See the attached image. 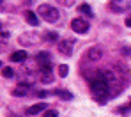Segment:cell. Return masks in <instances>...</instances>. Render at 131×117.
I'll list each match as a JSON object with an SVG mask.
<instances>
[{
  "instance_id": "6da1fadb",
  "label": "cell",
  "mask_w": 131,
  "mask_h": 117,
  "mask_svg": "<svg viewBox=\"0 0 131 117\" xmlns=\"http://www.w3.org/2000/svg\"><path fill=\"white\" fill-rule=\"evenodd\" d=\"M89 85H90V92L97 99V103H99V105H105V103H106V98H108V87H110L106 73L97 71V73L89 80Z\"/></svg>"
},
{
  "instance_id": "7a4b0ae2",
  "label": "cell",
  "mask_w": 131,
  "mask_h": 117,
  "mask_svg": "<svg viewBox=\"0 0 131 117\" xmlns=\"http://www.w3.org/2000/svg\"><path fill=\"white\" fill-rule=\"evenodd\" d=\"M37 14L43 16V20H44V22H48V23H55V22H59V18H60L59 9L53 7V5H48V4H41V5H39Z\"/></svg>"
},
{
  "instance_id": "3957f363",
  "label": "cell",
  "mask_w": 131,
  "mask_h": 117,
  "mask_svg": "<svg viewBox=\"0 0 131 117\" xmlns=\"http://www.w3.org/2000/svg\"><path fill=\"white\" fill-rule=\"evenodd\" d=\"M36 60L41 66V71H51V55L48 51H39L36 55Z\"/></svg>"
},
{
  "instance_id": "277c9868",
  "label": "cell",
  "mask_w": 131,
  "mask_h": 117,
  "mask_svg": "<svg viewBox=\"0 0 131 117\" xmlns=\"http://www.w3.org/2000/svg\"><path fill=\"white\" fill-rule=\"evenodd\" d=\"M71 28H73L74 32H78V34H87L89 32V23L83 18H74V20L71 22Z\"/></svg>"
},
{
  "instance_id": "5b68a950",
  "label": "cell",
  "mask_w": 131,
  "mask_h": 117,
  "mask_svg": "<svg viewBox=\"0 0 131 117\" xmlns=\"http://www.w3.org/2000/svg\"><path fill=\"white\" fill-rule=\"evenodd\" d=\"M131 7V4L128 0H112L110 2V9L113 11V13H124V11H128Z\"/></svg>"
},
{
  "instance_id": "8992f818",
  "label": "cell",
  "mask_w": 131,
  "mask_h": 117,
  "mask_svg": "<svg viewBox=\"0 0 131 117\" xmlns=\"http://www.w3.org/2000/svg\"><path fill=\"white\" fill-rule=\"evenodd\" d=\"M57 50H59L62 55H71V53H73V41H71V39H62V41H59Z\"/></svg>"
},
{
  "instance_id": "52a82bcc",
  "label": "cell",
  "mask_w": 131,
  "mask_h": 117,
  "mask_svg": "<svg viewBox=\"0 0 131 117\" xmlns=\"http://www.w3.org/2000/svg\"><path fill=\"white\" fill-rule=\"evenodd\" d=\"M101 57H103V50H101L99 46H92L87 51V59L89 60H99Z\"/></svg>"
},
{
  "instance_id": "ba28073f",
  "label": "cell",
  "mask_w": 131,
  "mask_h": 117,
  "mask_svg": "<svg viewBox=\"0 0 131 117\" xmlns=\"http://www.w3.org/2000/svg\"><path fill=\"white\" fill-rule=\"evenodd\" d=\"M41 112H46V103H36V105L28 107V110H27L28 115H36V114H41Z\"/></svg>"
},
{
  "instance_id": "9c48e42d",
  "label": "cell",
  "mask_w": 131,
  "mask_h": 117,
  "mask_svg": "<svg viewBox=\"0 0 131 117\" xmlns=\"http://www.w3.org/2000/svg\"><path fill=\"white\" fill-rule=\"evenodd\" d=\"M25 22H27L28 25H32V27H37V25H39V18H37L36 13L27 11V13H25Z\"/></svg>"
},
{
  "instance_id": "30bf717a",
  "label": "cell",
  "mask_w": 131,
  "mask_h": 117,
  "mask_svg": "<svg viewBox=\"0 0 131 117\" xmlns=\"http://www.w3.org/2000/svg\"><path fill=\"white\" fill-rule=\"evenodd\" d=\"M27 59V51L25 50H18V51H13L11 53V60L13 62H23Z\"/></svg>"
},
{
  "instance_id": "8fae6325",
  "label": "cell",
  "mask_w": 131,
  "mask_h": 117,
  "mask_svg": "<svg viewBox=\"0 0 131 117\" xmlns=\"http://www.w3.org/2000/svg\"><path fill=\"white\" fill-rule=\"evenodd\" d=\"M28 91H30V83H20L16 89H13V94L14 96H25Z\"/></svg>"
},
{
  "instance_id": "7c38bea8",
  "label": "cell",
  "mask_w": 131,
  "mask_h": 117,
  "mask_svg": "<svg viewBox=\"0 0 131 117\" xmlns=\"http://www.w3.org/2000/svg\"><path fill=\"white\" fill-rule=\"evenodd\" d=\"M43 75H41V82L43 83H50V82H53V75H51V71H41Z\"/></svg>"
},
{
  "instance_id": "4fadbf2b",
  "label": "cell",
  "mask_w": 131,
  "mask_h": 117,
  "mask_svg": "<svg viewBox=\"0 0 131 117\" xmlns=\"http://www.w3.org/2000/svg\"><path fill=\"white\" fill-rule=\"evenodd\" d=\"M78 11L83 13V14H87V16H92V9H90V5H87V4H82L78 7Z\"/></svg>"
},
{
  "instance_id": "5bb4252c",
  "label": "cell",
  "mask_w": 131,
  "mask_h": 117,
  "mask_svg": "<svg viewBox=\"0 0 131 117\" xmlns=\"http://www.w3.org/2000/svg\"><path fill=\"white\" fill-rule=\"evenodd\" d=\"M55 96H59V98H62V99H71V98H73V96H71V92H67V91H62V89L55 91Z\"/></svg>"
},
{
  "instance_id": "9a60e30c",
  "label": "cell",
  "mask_w": 131,
  "mask_h": 117,
  "mask_svg": "<svg viewBox=\"0 0 131 117\" xmlns=\"http://www.w3.org/2000/svg\"><path fill=\"white\" fill-rule=\"evenodd\" d=\"M44 39H46V41H55V43H57V41H59V36H57L55 32H46V34H44Z\"/></svg>"
},
{
  "instance_id": "2e32d148",
  "label": "cell",
  "mask_w": 131,
  "mask_h": 117,
  "mask_svg": "<svg viewBox=\"0 0 131 117\" xmlns=\"http://www.w3.org/2000/svg\"><path fill=\"white\" fill-rule=\"evenodd\" d=\"M67 71H69V68H67L66 64H60V66H59V76L66 78V76H67Z\"/></svg>"
},
{
  "instance_id": "e0dca14e",
  "label": "cell",
  "mask_w": 131,
  "mask_h": 117,
  "mask_svg": "<svg viewBox=\"0 0 131 117\" xmlns=\"http://www.w3.org/2000/svg\"><path fill=\"white\" fill-rule=\"evenodd\" d=\"M2 75H4L5 78H13V76H14V71L11 69V68H7V66H5V68L2 69Z\"/></svg>"
},
{
  "instance_id": "ac0fdd59",
  "label": "cell",
  "mask_w": 131,
  "mask_h": 117,
  "mask_svg": "<svg viewBox=\"0 0 131 117\" xmlns=\"http://www.w3.org/2000/svg\"><path fill=\"white\" fill-rule=\"evenodd\" d=\"M121 53H122L124 57H131V48L129 46H124L122 50H121Z\"/></svg>"
},
{
  "instance_id": "d6986e66",
  "label": "cell",
  "mask_w": 131,
  "mask_h": 117,
  "mask_svg": "<svg viewBox=\"0 0 131 117\" xmlns=\"http://www.w3.org/2000/svg\"><path fill=\"white\" fill-rule=\"evenodd\" d=\"M43 117H59V114H57L55 110H46Z\"/></svg>"
},
{
  "instance_id": "ffe728a7",
  "label": "cell",
  "mask_w": 131,
  "mask_h": 117,
  "mask_svg": "<svg viewBox=\"0 0 131 117\" xmlns=\"http://www.w3.org/2000/svg\"><path fill=\"white\" fill-rule=\"evenodd\" d=\"M57 2H60L62 5H66V7H69V5H73V4H74V0H57Z\"/></svg>"
},
{
  "instance_id": "44dd1931",
  "label": "cell",
  "mask_w": 131,
  "mask_h": 117,
  "mask_svg": "<svg viewBox=\"0 0 131 117\" xmlns=\"http://www.w3.org/2000/svg\"><path fill=\"white\" fill-rule=\"evenodd\" d=\"M37 96H39V98H46V96H48V92H46V91H39V92H37Z\"/></svg>"
},
{
  "instance_id": "7402d4cb",
  "label": "cell",
  "mask_w": 131,
  "mask_h": 117,
  "mask_svg": "<svg viewBox=\"0 0 131 117\" xmlns=\"http://www.w3.org/2000/svg\"><path fill=\"white\" fill-rule=\"evenodd\" d=\"M126 25H128V27H131V16H128V18H126Z\"/></svg>"
},
{
  "instance_id": "603a6c76",
  "label": "cell",
  "mask_w": 131,
  "mask_h": 117,
  "mask_svg": "<svg viewBox=\"0 0 131 117\" xmlns=\"http://www.w3.org/2000/svg\"><path fill=\"white\" fill-rule=\"evenodd\" d=\"M129 107H131V105H129Z\"/></svg>"
}]
</instances>
